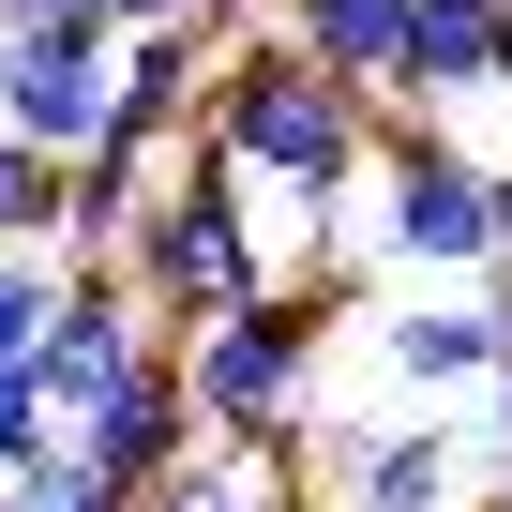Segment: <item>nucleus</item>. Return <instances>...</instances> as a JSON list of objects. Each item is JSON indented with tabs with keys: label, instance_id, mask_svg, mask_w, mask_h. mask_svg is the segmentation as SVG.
I'll use <instances>...</instances> for the list:
<instances>
[{
	"label": "nucleus",
	"instance_id": "f257e3e1",
	"mask_svg": "<svg viewBox=\"0 0 512 512\" xmlns=\"http://www.w3.org/2000/svg\"><path fill=\"white\" fill-rule=\"evenodd\" d=\"M196 136H211L256 196H287V211H347L362 136H377V91L332 76V61H302L272 16H241V31L211 46V76H196Z\"/></svg>",
	"mask_w": 512,
	"mask_h": 512
},
{
	"label": "nucleus",
	"instance_id": "f03ea898",
	"mask_svg": "<svg viewBox=\"0 0 512 512\" xmlns=\"http://www.w3.org/2000/svg\"><path fill=\"white\" fill-rule=\"evenodd\" d=\"M347 211H362V272L377 287H482V272H512V166L452 151V106H392L377 91Z\"/></svg>",
	"mask_w": 512,
	"mask_h": 512
},
{
	"label": "nucleus",
	"instance_id": "7ed1b4c3",
	"mask_svg": "<svg viewBox=\"0 0 512 512\" xmlns=\"http://www.w3.org/2000/svg\"><path fill=\"white\" fill-rule=\"evenodd\" d=\"M121 272H136V302H151V332H196V317H226L241 287H272V241H256V181L211 151V136H181L151 181H136V211H121Z\"/></svg>",
	"mask_w": 512,
	"mask_h": 512
},
{
	"label": "nucleus",
	"instance_id": "20e7f679",
	"mask_svg": "<svg viewBox=\"0 0 512 512\" xmlns=\"http://www.w3.org/2000/svg\"><path fill=\"white\" fill-rule=\"evenodd\" d=\"M512 452L452 437V422H302V512H482Z\"/></svg>",
	"mask_w": 512,
	"mask_h": 512
},
{
	"label": "nucleus",
	"instance_id": "39448f33",
	"mask_svg": "<svg viewBox=\"0 0 512 512\" xmlns=\"http://www.w3.org/2000/svg\"><path fill=\"white\" fill-rule=\"evenodd\" d=\"M347 317H362V332H347L362 377L407 392V407H422V392H482V362H497V287H482V302H437V287L392 302V287H362Z\"/></svg>",
	"mask_w": 512,
	"mask_h": 512
},
{
	"label": "nucleus",
	"instance_id": "423d86ee",
	"mask_svg": "<svg viewBox=\"0 0 512 512\" xmlns=\"http://www.w3.org/2000/svg\"><path fill=\"white\" fill-rule=\"evenodd\" d=\"M181 437H196V392H181V332H151V347H136V362H121V377H106L76 422H61V452H91L121 497H136V482H151Z\"/></svg>",
	"mask_w": 512,
	"mask_h": 512
},
{
	"label": "nucleus",
	"instance_id": "0eeeda50",
	"mask_svg": "<svg viewBox=\"0 0 512 512\" xmlns=\"http://www.w3.org/2000/svg\"><path fill=\"white\" fill-rule=\"evenodd\" d=\"M106 46H121V31H106ZM106 46L0 31V121H16L31 151H91V121H106Z\"/></svg>",
	"mask_w": 512,
	"mask_h": 512
},
{
	"label": "nucleus",
	"instance_id": "6e6552de",
	"mask_svg": "<svg viewBox=\"0 0 512 512\" xmlns=\"http://www.w3.org/2000/svg\"><path fill=\"white\" fill-rule=\"evenodd\" d=\"M136 512H302V452H272V437H181L136 482Z\"/></svg>",
	"mask_w": 512,
	"mask_h": 512
},
{
	"label": "nucleus",
	"instance_id": "1a4fd4ad",
	"mask_svg": "<svg viewBox=\"0 0 512 512\" xmlns=\"http://www.w3.org/2000/svg\"><path fill=\"white\" fill-rule=\"evenodd\" d=\"M482 61H497V0H407L392 106H482Z\"/></svg>",
	"mask_w": 512,
	"mask_h": 512
},
{
	"label": "nucleus",
	"instance_id": "9d476101",
	"mask_svg": "<svg viewBox=\"0 0 512 512\" xmlns=\"http://www.w3.org/2000/svg\"><path fill=\"white\" fill-rule=\"evenodd\" d=\"M0 512H136V497H121V482H106L91 452H61V437H46V452L16 467V482H0Z\"/></svg>",
	"mask_w": 512,
	"mask_h": 512
},
{
	"label": "nucleus",
	"instance_id": "9b49d317",
	"mask_svg": "<svg viewBox=\"0 0 512 512\" xmlns=\"http://www.w3.org/2000/svg\"><path fill=\"white\" fill-rule=\"evenodd\" d=\"M0 241H61V151H31L0 121Z\"/></svg>",
	"mask_w": 512,
	"mask_h": 512
},
{
	"label": "nucleus",
	"instance_id": "f8f14e48",
	"mask_svg": "<svg viewBox=\"0 0 512 512\" xmlns=\"http://www.w3.org/2000/svg\"><path fill=\"white\" fill-rule=\"evenodd\" d=\"M46 302H61V241H16V256H0V362H31Z\"/></svg>",
	"mask_w": 512,
	"mask_h": 512
},
{
	"label": "nucleus",
	"instance_id": "ddd939ff",
	"mask_svg": "<svg viewBox=\"0 0 512 512\" xmlns=\"http://www.w3.org/2000/svg\"><path fill=\"white\" fill-rule=\"evenodd\" d=\"M61 422H46V392H31V362H0V482H16L31 452H46Z\"/></svg>",
	"mask_w": 512,
	"mask_h": 512
},
{
	"label": "nucleus",
	"instance_id": "4468645a",
	"mask_svg": "<svg viewBox=\"0 0 512 512\" xmlns=\"http://www.w3.org/2000/svg\"><path fill=\"white\" fill-rule=\"evenodd\" d=\"M482 91H512V0H497V61H482Z\"/></svg>",
	"mask_w": 512,
	"mask_h": 512
}]
</instances>
